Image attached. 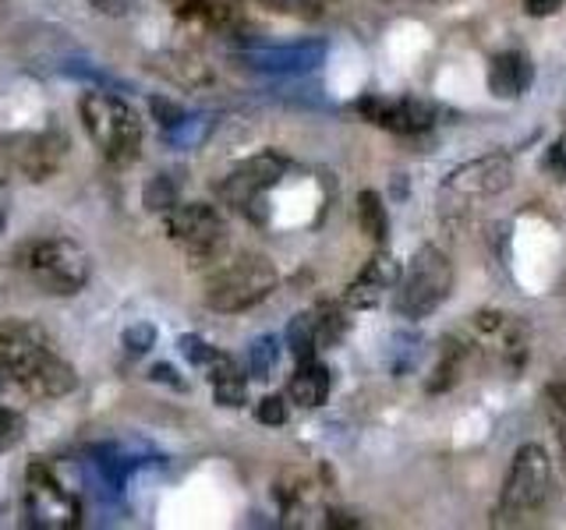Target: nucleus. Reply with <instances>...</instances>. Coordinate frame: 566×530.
Returning <instances> with one entry per match:
<instances>
[{
	"label": "nucleus",
	"mask_w": 566,
	"mask_h": 530,
	"mask_svg": "<svg viewBox=\"0 0 566 530\" xmlns=\"http://www.w3.org/2000/svg\"><path fill=\"white\" fill-rule=\"evenodd\" d=\"M78 385L75 368L50 350L40 329L0 326V393H22L35 400L67 396Z\"/></svg>",
	"instance_id": "1"
},
{
	"label": "nucleus",
	"mask_w": 566,
	"mask_h": 530,
	"mask_svg": "<svg viewBox=\"0 0 566 530\" xmlns=\"http://www.w3.org/2000/svg\"><path fill=\"white\" fill-rule=\"evenodd\" d=\"M78 117L85 135L93 138L99 156L114 167H132L142 156V120L128 99H120L106 88H88L78 99Z\"/></svg>",
	"instance_id": "2"
},
{
	"label": "nucleus",
	"mask_w": 566,
	"mask_h": 530,
	"mask_svg": "<svg viewBox=\"0 0 566 530\" xmlns=\"http://www.w3.org/2000/svg\"><path fill=\"white\" fill-rule=\"evenodd\" d=\"M548 499H553V459L538 442H527L513 453L500 502H495V523L535 520Z\"/></svg>",
	"instance_id": "3"
},
{
	"label": "nucleus",
	"mask_w": 566,
	"mask_h": 530,
	"mask_svg": "<svg viewBox=\"0 0 566 530\" xmlns=\"http://www.w3.org/2000/svg\"><path fill=\"white\" fill-rule=\"evenodd\" d=\"M276 279L280 276L265 255H238L209 276L206 305L212 311H223V315L248 311L276 290Z\"/></svg>",
	"instance_id": "4"
},
{
	"label": "nucleus",
	"mask_w": 566,
	"mask_h": 530,
	"mask_svg": "<svg viewBox=\"0 0 566 530\" xmlns=\"http://www.w3.org/2000/svg\"><path fill=\"white\" fill-rule=\"evenodd\" d=\"M453 294V262L447 252L424 244L411 258L397 290V311L403 318H429Z\"/></svg>",
	"instance_id": "5"
},
{
	"label": "nucleus",
	"mask_w": 566,
	"mask_h": 530,
	"mask_svg": "<svg viewBox=\"0 0 566 530\" xmlns=\"http://www.w3.org/2000/svg\"><path fill=\"white\" fill-rule=\"evenodd\" d=\"M25 269H29V276L40 283L46 294L67 297V294L85 290L88 276H93V258H88L85 247L75 244V241L46 237V241L29 247Z\"/></svg>",
	"instance_id": "6"
},
{
	"label": "nucleus",
	"mask_w": 566,
	"mask_h": 530,
	"mask_svg": "<svg viewBox=\"0 0 566 530\" xmlns=\"http://www.w3.org/2000/svg\"><path fill=\"white\" fill-rule=\"evenodd\" d=\"M167 234L191 262H220L230 247L227 220L206 202H185L167 209Z\"/></svg>",
	"instance_id": "7"
},
{
	"label": "nucleus",
	"mask_w": 566,
	"mask_h": 530,
	"mask_svg": "<svg viewBox=\"0 0 566 530\" xmlns=\"http://www.w3.org/2000/svg\"><path fill=\"white\" fill-rule=\"evenodd\" d=\"M291 170V163L280 152H259L252 159H244L220 181V199L227 205H234L244 216H252L255 223H265V194H270L283 173Z\"/></svg>",
	"instance_id": "8"
},
{
	"label": "nucleus",
	"mask_w": 566,
	"mask_h": 530,
	"mask_svg": "<svg viewBox=\"0 0 566 530\" xmlns=\"http://www.w3.org/2000/svg\"><path fill=\"white\" fill-rule=\"evenodd\" d=\"M25 506H29V520L46 530H71V527H78V517H82L78 495L61 481V474L50 464L29 467Z\"/></svg>",
	"instance_id": "9"
},
{
	"label": "nucleus",
	"mask_w": 566,
	"mask_h": 530,
	"mask_svg": "<svg viewBox=\"0 0 566 530\" xmlns=\"http://www.w3.org/2000/svg\"><path fill=\"white\" fill-rule=\"evenodd\" d=\"M4 159H11V167L18 173H25L29 181H46L61 170L67 156V135L61 131H22L8 135L4 141Z\"/></svg>",
	"instance_id": "10"
},
{
	"label": "nucleus",
	"mask_w": 566,
	"mask_h": 530,
	"mask_svg": "<svg viewBox=\"0 0 566 530\" xmlns=\"http://www.w3.org/2000/svg\"><path fill=\"white\" fill-rule=\"evenodd\" d=\"M358 114L368 124H376V128L394 131V135H421L439 120L436 106L418 96H397V99L365 96V99H358Z\"/></svg>",
	"instance_id": "11"
},
{
	"label": "nucleus",
	"mask_w": 566,
	"mask_h": 530,
	"mask_svg": "<svg viewBox=\"0 0 566 530\" xmlns=\"http://www.w3.org/2000/svg\"><path fill=\"white\" fill-rule=\"evenodd\" d=\"M510 184H513V163L503 152L478 156L447 177V191L460 194V199H492V194L506 191Z\"/></svg>",
	"instance_id": "12"
},
{
	"label": "nucleus",
	"mask_w": 566,
	"mask_h": 530,
	"mask_svg": "<svg viewBox=\"0 0 566 530\" xmlns=\"http://www.w3.org/2000/svg\"><path fill=\"white\" fill-rule=\"evenodd\" d=\"M241 64L265 71V75H308L326 61V43L323 40H305V43H287V46H252L238 53Z\"/></svg>",
	"instance_id": "13"
},
{
	"label": "nucleus",
	"mask_w": 566,
	"mask_h": 530,
	"mask_svg": "<svg viewBox=\"0 0 566 530\" xmlns=\"http://www.w3.org/2000/svg\"><path fill=\"white\" fill-rule=\"evenodd\" d=\"M531 82H535V67H531V57L521 50H506L495 53L489 64V93L495 99H521Z\"/></svg>",
	"instance_id": "14"
},
{
	"label": "nucleus",
	"mask_w": 566,
	"mask_h": 530,
	"mask_svg": "<svg viewBox=\"0 0 566 530\" xmlns=\"http://www.w3.org/2000/svg\"><path fill=\"white\" fill-rule=\"evenodd\" d=\"M333 389V375L326 364H318L315 358H305L297 364V371L291 375V385H287V396L301 406H323L326 396Z\"/></svg>",
	"instance_id": "15"
},
{
	"label": "nucleus",
	"mask_w": 566,
	"mask_h": 530,
	"mask_svg": "<svg viewBox=\"0 0 566 530\" xmlns=\"http://www.w3.org/2000/svg\"><path fill=\"white\" fill-rule=\"evenodd\" d=\"M394 279H397V265H394V258L376 255V258H371V262L365 265V269L358 273V279H354L350 287H347V305L371 308Z\"/></svg>",
	"instance_id": "16"
},
{
	"label": "nucleus",
	"mask_w": 566,
	"mask_h": 530,
	"mask_svg": "<svg viewBox=\"0 0 566 530\" xmlns=\"http://www.w3.org/2000/svg\"><path fill=\"white\" fill-rule=\"evenodd\" d=\"M177 350H181L195 368H202L212 382L223 379V375H230V371H238V368H234V361H230L223 350H217L212 343L199 340V336H191V332H188V336H181V340H177Z\"/></svg>",
	"instance_id": "17"
},
{
	"label": "nucleus",
	"mask_w": 566,
	"mask_h": 530,
	"mask_svg": "<svg viewBox=\"0 0 566 530\" xmlns=\"http://www.w3.org/2000/svg\"><path fill=\"white\" fill-rule=\"evenodd\" d=\"M209 131H212V114H185L177 124L164 128V138L174 149H195L202 146Z\"/></svg>",
	"instance_id": "18"
},
{
	"label": "nucleus",
	"mask_w": 566,
	"mask_h": 530,
	"mask_svg": "<svg viewBox=\"0 0 566 530\" xmlns=\"http://www.w3.org/2000/svg\"><path fill=\"white\" fill-rule=\"evenodd\" d=\"M287 343H291L297 361L315 358V350H318V311H305V315L294 318L291 329H287Z\"/></svg>",
	"instance_id": "19"
},
{
	"label": "nucleus",
	"mask_w": 566,
	"mask_h": 530,
	"mask_svg": "<svg viewBox=\"0 0 566 530\" xmlns=\"http://www.w3.org/2000/svg\"><path fill=\"white\" fill-rule=\"evenodd\" d=\"M358 223L371 241H386L389 234V216H386V205L376 191H361L358 194Z\"/></svg>",
	"instance_id": "20"
},
{
	"label": "nucleus",
	"mask_w": 566,
	"mask_h": 530,
	"mask_svg": "<svg viewBox=\"0 0 566 530\" xmlns=\"http://www.w3.org/2000/svg\"><path fill=\"white\" fill-rule=\"evenodd\" d=\"M212 29H234L244 18V0H199V11Z\"/></svg>",
	"instance_id": "21"
},
{
	"label": "nucleus",
	"mask_w": 566,
	"mask_h": 530,
	"mask_svg": "<svg viewBox=\"0 0 566 530\" xmlns=\"http://www.w3.org/2000/svg\"><path fill=\"white\" fill-rule=\"evenodd\" d=\"M276 358H280L276 336H259V340L252 343V350H248V368H252L255 379H270L273 368H276Z\"/></svg>",
	"instance_id": "22"
},
{
	"label": "nucleus",
	"mask_w": 566,
	"mask_h": 530,
	"mask_svg": "<svg viewBox=\"0 0 566 530\" xmlns=\"http://www.w3.org/2000/svg\"><path fill=\"white\" fill-rule=\"evenodd\" d=\"M167 57L177 64V67H164V75L177 85H199L209 78V71L199 57H188V53H167Z\"/></svg>",
	"instance_id": "23"
},
{
	"label": "nucleus",
	"mask_w": 566,
	"mask_h": 530,
	"mask_svg": "<svg viewBox=\"0 0 566 530\" xmlns=\"http://www.w3.org/2000/svg\"><path fill=\"white\" fill-rule=\"evenodd\" d=\"M548 417H553L559 453H563V464H566V379L548 385Z\"/></svg>",
	"instance_id": "24"
},
{
	"label": "nucleus",
	"mask_w": 566,
	"mask_h": 530,
	"mask_svg": "<svg viewBox=\"0 0 566 530\" xmlns=\"http://www.w3.org/2000/svg\"><path fill=\"white\" fill-rule=\"evenodd\" d=\"M212 396H217L220 406H241L244 396H248V385H244V379L238 375V371H230V375L212 382Z\"/></svg>",
	"instance_id": "25"
},
{
	"label": "nucleus",
	"mask_w": 566,
	"mask_h": 530,
	"mask_svg": "<svg viewBox=\"0 0 566 530\" xmlns=\"http://www.w3.org/2000/svg\"><path fill=\"white\" fill-rule=\"evenodd\" d=\"M22 432H25V417L14 411V406H8V403H0V453L4 449H11L18 438H22Z\"/></svg>",
	"instance_id": "26"
},
{
	"label": "nucleus",
	"mask_w": 566,
	"mask_h": 530,
	"mask_svg": "<svg viewBox=\"0 0 566 530\" xmlns=\"http://www.w3.org/2000/svg\"><path fill=\"white\" fill-rule=\"evenodd\" d=\"M146 205L149 209H170V205H177V184L170 181V173H159L156 181L146 188Z\"/></svg>",
	"instance_id": "27"
},
{
	"label": "nucleus",
	"mask_w": 566,
	"mask_h": 530,
	"mask_svg": "<svg viewBox=\"0 0 566 530\" xmlns=\"http://www.w3.org/2000/svg\"><path fill=\"white\" fill-rule=\"evenodd\" d=\"M270 8L283 11V14H297V18H318L333 0H265Z\"/></svg>",
	"instance_id": "28"
},
{
	"label": "nucleus",
	"mask_w": 566,
	"mask_h": 530,
	"mask_svg": "<svg viewBox=\"0 0 566 530\" xmlns=\"http://www.w3.org/2000/svg\"><path fill=\"white\" fill-rule=\"evenodd\" d=\"M153 343H156V326L138 322L132 329H124V347L132 353H146V350H153Z\"/></svg>",
	"instance_id": "29"
},
{
	"label": "nucleus",
	"mask_w": 566,
	"mask_h": 530,
	"mask_svg": "<svg viewBox=\"0 0 566 530\" xmlns=\"http://www.w3.org/2000/svg\"><path fill=\"white\" fill-rule=\"evenodd\" d=\"M255 414L262 424H283L287 421V403H283V396H265Z\"/></svg>",
	"instance_id": "30"
},
{
	"label": "nucleus",
	"mask_w": 566,
	"mask_h": 530,
	"mask_svg": "<svg viewBox=\"0 0 566 530\" xmlns=\"http://www.w3.org/2000/svg\"><path fill=\"white\" fill-rule=\"evenodd\" d=\"M85 4L99 14H106V18H124L138 8V0H85Z\"/></svg>",
	"instance_id": "31"
},
{
	"label": "nucleus",
	"mask_w": 566,
	"mask_h": 530,
	"mask_svg": "<svg viewBox=\"0 0 566 530\" xmlns=\"http://www.w3.org/2000/svg\"><path fill=\"white\" fill-rule=\"evenodd\" d=\"M545 167L553 170L556 177H566V138H559L556 146L545 152Z\"/></svg>",
	"instance_id": "32"
},
{
	"label": "nucleus",
	"mask_w": 566,
	"mask_h": 530,
	"mask_svg": "<svg viewBox=\"0 0 566 530\" xmlns=\"http://www.w3.org/2000/svg\"><path fill=\"white\" fill-rule=\"evenodd\" d=\"M563 8V0H524V11L531 18H545V14H556Z\"/></svg>",
	"instance_id": "33"
},
{
	"label": "nucleus",
	"mask_w": 566,
	"mask_h": 530,
	"mask_svg": "<svg viewBox=\"0 0 566 530\" xmlns=\"http://www.w3.org/2000/svg\"><path fill=\"white\" fill-rule=\"evenodd\" d=\"M164 4L174 14H195V11H199V0H164Z\"/></svg>",
	"instance_id": "34"
},
{
	"label": "nucleus",
	"mask_w": 566,
	"mask_h": 530,
	"mask_svg": "<svg viewBox=\"0 0 566 530\" xmlns=\"http://www.w3.org/2000/svg\"><path fill=\"white\" fill-rule=\"evenodd\" d=\"M153 379H159V382H167V385H174V389H185V382H181V379H174V371H170L167 364H159V368H153Z\"/></svg>",
	"instance_id": "35"
},
{
	"label": "nucleus",
	"mask_w": 566,
	"mask_h": 530,
	"mask_svg": "<svg viewBox=\"0 0 566 530\" xmlns=\"http://www.w3.org/2000/svg\"><path fill=\"white\" fill-rule=\"evenodd\" d=\"M4 226H8V191L0 184V234H4Z\"/></svg>",
	"instance_id": "36"
},
{
	"label": "nucleus",
	"mask_w": 566,
	"mask_h": 530,
	"mask_svg": "<svg viewBox=\"0 0 566 530\" xmlns=\"http://www.w3.org/2000/svg\"><path fill=\"white\" fill-rule=\"evenodd\" d=\"M4 8H8V0H0V14H4Z\"/></svg>",
	"instance_id": "37"
}]
</instances>
